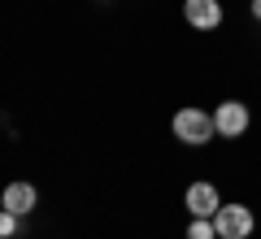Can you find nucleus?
Wrapping results in <instances>:
<instances>
[{"label": "nucleus", "instance_id": "obj_1", "mask_svg": "<svg viewBox=\"0 0 261 239\" xmlns=\"http://www.w3.org/2000/svg\"><path fill=\"white\" fill-rule=\"evenodd\" d=\"M170 130H174V139H183V144H209V139L218 135L214 113H205V109H178L174 122H170Z\"/></svg>", "mask_w": 261, "mask_h": 239}, {"label": "nucleus", "instance_id": "obj_2", "mask_svg": "<svg viewBox=\"0 0 261 239\" xmlns=\"http://www.w3.org/2000/svg\"><path fill=\"white\" fill-rule=\"evenodd\" d=\"M214 226H218V239H248L257 222H252L248 204H222L214 213Z\"/></svg>", "mask_w": 261, "mask_h": 239}, {"label": "nucleus", "instance_id": "obj_3", "mask_svg": "<svg viewBox=\"0 0 261 239\" xmlns=\"http://www.w3.org/2000/svg\"><path fill=\"white\" fill-rule=\"evenodd\" d=\"M214 126H218V135L240 139L244 130H248V104H244V100H222L214 109Z\"/></svg>", "mask_w": 261, "mask_h": 239}, {"label": "nucleus", "instance_id": "obj_4", "mask_svg": "<svg viewBox=\"0 0 261 239\" xmlns=\"http://www.w3.org/2000/svg\"><path fill=\"white\" fill-rule=\"evenodd\" d=\"M187 209H192V218H214V213L222 209L218 187L214 183H192L187 187Z\"/></svg>", "mask_w": 261, "mask_h": 239}, {"label": "nucleus", "instance_id": "obj_5", "mask_svg": "<svg viewBox=\"0 0 261 239\" xmlns=\"http://www.w3.org/2000/svg\"><path fill=\"white\" fill-rule=\"evenodd\" d=\"M183 13H187V22H192L196 31H214L218 22H222V5H218V0H187Z\"/></svg>", "mask_w": 261, "mask_h": 239}, {"label": "nucleus", "instance_id": "obj_6", "mask_svg": "<svg viewBox=\"0 0 261 239\" xmlns=\"http://www.w3.org/2000/svg\"><path fill=\"white\" fill-rule=\"evenodd\" d=\"M35 200H39V196H35L31 183H9V187H5V209L18 213V218H27V213L35 209Z\"/></svg>", "mask_w": 261, "mask_h": 239}, {"label": "nucleus", "instance_id": "obj_7", "mask_svg": "<svg viewBox=\"0 0 261 239\" xmlns=\"http://www.w3.org/2000/svg\"><path fill=\"white\" fill-rule=\"evenodd\" d=\"M187 239H218L214 218H192V226H187Z\"/></svg>", "mask_w": 261, "mask_h": 239}, {"label": "nucleus", "instance_id": "obj_8", "mask_svg": "<svg viewBox=\"0 0 261 239\" xmlns=\"http://www.w3.org/2000/svg\"><path fill=\"white\" fill-rule=\"evenodd\" d=\"M0 235H5V239H13V235H18V213H9V209L0 213Z\"/></svg>", "mask_w": 261, "mask_h": 239}, {"label": "nucleus", "instance_id": "obj_9", "mask_svg": "<svg viewBox=\"0 0 261 239\" xmlns=\"http://www.w3.org/2000/svg\"><path fill=\"white\" fill-rule=\"evenodd\" d=\"M252 18H261V0H252Z\"/></svg>", "mask_w": 261, "mask_h": 239}]
</instances>
